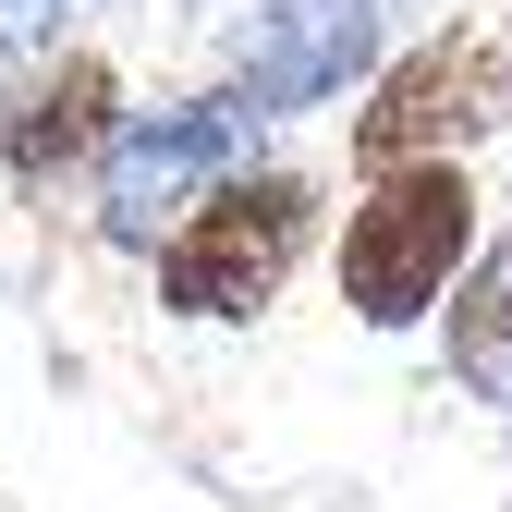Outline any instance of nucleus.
Instances as JSON below:
<instances>
[{
	"instance_id": "5",
	"label": "nucleus",
	"mask_w": 512,
	"mask_h": 512,
	"mask_svg": "<svg viewBox=\"0 0 512 512\" xmlns=\"http://www.w3.org/2000/svg\"><path fill=\"white\" fill-rule=\"evenodd\" d=\"M476 122H500V61L476 37H439V49H415L403 74L354 110V159L403 171V159H439L452 135H476Z\"/></svg>"
},
{
	"instance_id": "2",
	"label": "nucleus",
	"mask_w": 512,
	"mask_h": 512,
	"mask_svg": "<svg viewBox=\"0 0 512 512\" xmlns=\"http://www.w3.org/2000/svg\"><path fill=\"white\" fill-rule=\"evenodd\" d=\"M464 232H476V183H464L452 159L378 171V196H366L354 232H342V305L366 317V330L427 317L439 293H452V269H464Z\"/></svg>"
},
{
	"instance_id": "1",
	"label": "nucleus",
	"mask_w": 512,
	"mask_h": 512,
	"mask_svg": "<svg viewBox=\"0 0 512 512\" xmlns=\"http://www.w3.org/2000/svg\"><path fill=\"white\" fill-rule=\"evenodd\" d=\"M305 220H317V196L293 171H220V183H196L183 220L159 232V305L171 317H256L293 281Z\"/></svg>"
},
{
	"instance_id": "3",
	"label": "nucleus",
	"mask_w": 512,
	"mask_h": 512,
	"mask_svg": "<svg viewBox=\"0 0 512 512\" xmlns=\"http://www.w3.org/2000/svg\"><path fill=\"white\" fill-rule=\"evenodd\" d=\"M244 98H183V110H135V122H110V147H98V208L122 244H159V220H183V196L196 183H220L244 159Z\"/></svg>"
},
{
	"instance_id": "6",
	"label": "nucleus",
	"mask_w": 512,
	"mask_h": 512,
	"mask_svg": "<svg viewBox=\"0 0 512 512\" xmlns=\"http://www.w3.org/2000/svg\"><path fill=\"white\" fill-rule=\"evenodd\" d=\"M110 147V61H49V74L0 110V171L13 183H61L74 159H98Z\"/></svg>"
},
{
	"instance_id": "4",
	"label": "nucleus",
	"mask_w": 512,
	"mask_h": 512,
	"mask_svg": "<svg viewBox=\"0 0 512 512\" xmlns=\"http://www.w3.org/2000/svg\"><path fill=\"white\" fill-rule=\"evenodd\" d=\"M366 49H378V0H269L244 37V74L232 98L256 122H281V110H317V98H342L366 74Z\"/></svg>"
}]
</instances>
